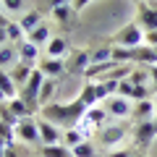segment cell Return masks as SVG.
Wrapping results in <instances>:
<instances>
[{
    "label": "cell",
    "mask_w": 157,
    "mask_h": 157,
    "mask_svg": "<svg viewBox=\"0 0 157 157\" xmlns=\"http://www.w3.org/2000/svg\"><path fill=\"white\" fill-rule=\"evenodd\" d=\"M0 89L6 92L11 100L16 97V89H18L16 81H13V76H11V71H3V68H0Z\"/></svg>",
    "instance_id": "22"
},
{
    "label": "cell",
    "mask_w": 157,
    "mask_h": 157,
    "mask_svg": "<svg viewBox=\"0 0 157 157\" xmlns=\"http://www.w3.org/2000/svg\"><path fill=\"white\" fill-rule=\"evenodd\" d=\"M136 24H139L144 32L157 29V3H152V0H141V3H139V16H136Z\"/></svg>",
    "instance_id": "5"
},
{
    "label": "cell",
    "mask_w": 157,
    "mask_h": 157,
    "mask_svg": "<svg viewBox=\"0 0 157 157\" xmlns=\"http://www.w3.org/2000/svg\"><path fill=\"white\" fill-rule=\"evenodd\" d=\"M81 141H86L84 134H81V128H68L66 134H63V141H60V144H66V147H71V149H73V147L81 144Z\"/></svg>",
    "instance_id": "26"
},
{
    "label": "cell",
    "mask_w": 157,
    "mask_h": 157,
    "mask_svg": "<svg viewBox=\"0 0 157 157\" xmlns=\"http://www.w3.org/2000/svg\"><path fill=\"white\" fill-rule=\"evenodd\" d=\"M6 34H8V42H13V45H18V42H24V37H26V32L21 29V24L18 21H11L6 26Z\"/></svg>",
    "instance_id": "23"
},
{
    "label": "cell",
    "mask_w": 157,
    "mask_h": 157,
    "mask_svg": "<svg viewBox=\"0 0 157 157\" xmlns=\"http://www.w3.org/2000/svg\"><path fill=\"white\" fill-rule=\"evenodd\" d=\"M8 107H11V113L16 118H32V107L26 105V102L21 100V97H13V100H8Z\"/></svg>",
    "instance_id": "21"
},
{
    "label": "cell",
    "mask_w": 157,
    "mask_h": 157,
    "mask_svg": "<svg viewBox=\"0 0 157 157\" xmlns=\"http://www.w3.org/2000/svg\"><path fill=\"white\" fill-rule=\"evenodd\" d=\"M107 97H113L110 94V89H107L102 81H89V84L81 89V94H78V100L84 102L86 107H94L97 102H102V100H107Z\"/></svg>",
    "instance_id": "4"
},
{
    "label": "cell",
    "mask_w": 157,
    "mask_h": 157,
    "mask_svg": "<svg viewBox=\"0 0 157 157\" xmlns=\"http://www.w3.org/2000/svg\"><path fill=\"white\" fill-rule=\"evenodd\" d=\"M76 11H71V6H55L52 8V18H55L58 24H63V26H68L71 24V16Z\"/></svg>",
    "instance_id": "24"
},
{
    "label": "cell",
    "mask_w": 157,
    "mask_h": 157,
    "mask_svg": "<svg viewBox=\"0 0 157 157\" xmlns=\"http://www.w3.org/2000/svg\"><path fill=\"white\" fill-rule=\"evenodd\" d=\"M155 50H157V47H155Z\"/></svg>",
    "instance_id": "46"
},
{
    "label": "cell",
    "mask_w": 157,
    "mask_h": 157,
    "mask_svg": "<svg viewBox=\"0 0 157 157\" xmlns=\"http://www.w3.org/2000/svg\"><path fill=\"white\" fill-rule=\"evenodd\" d=\"M107 115H113V118H128V115H134V107H131V102L126 100V97H121V94H113V97H107Z\"/></svg>",
    "instance_id": "6"
},
{
    "label": "cell",
    "mask_w": 157,
    "mask_h": 157,
    "mask_svg": "<svg viewBox=\"0 0 157 157\" xmlns=\"http://www.w3.org/2000/svg\"><path fill=\"white\" fill-rule=\"evenodd\" d=\"M86 105L81 100H73V102H50V105L39 107V115L50 121L55 126H66V128H76L78 121L84 118Z\"/></svg>",
    "instance_id": "1"
},
{
    "label": "cell",
    "mask_w": 157,
    "mask_h": 157,
    "mask_svg": "<svg viewBox=\"0 0 157 157\" xmlns=\"http://www.w3.org/2000/svg\"><path fill=\"white\" fill-rule=\"evenodd\" d=\"M37 126H39V139H42V144H60L63 141V134H60V128H58L55 123H50V121H37Z\"/></svg>",
    "instance_id": "9"
},
{
    "label": "cell",
    "mask_w": 157,
    "mask_h": 157,
    "mask_svg": "<svg viewBox=\"0 0 157 157\" xmlns=\"http://www.w3.org/2000/svg\"><path fill=\"white\" fill-rule=\"evenodd\" d=\"M134 100H149V86H134Z\"/></svg>",
    "instance_id": "33"
},
{
    "label": "cell",
    "mask_w": 157,
    "mask_h": 157,
    "mask_svg": "<svg viewBox=\"0 0 157 157\" xmlns=\"http://www.w3.org/2000/svg\"><path fill=\"white\" fill-rule=\"evenodd\" d=\"M3 157H26L21 149H16V144L13 147H3Z\"/></svg>",
    "instance_id": "34"
},
{
    "label": "cell",
    "mask_w": 157,
    "mask_h": 157,
    "mask_svg": "<svg viewBox=\"0 0 157 157\" xmlns=\"http://www.w3.org/2000/svg\"><path fill=\"white\" fill-rule=\"evenodd\" d=\"M18 60L26 63V66L37 68V60H39V47L34 45V42H29V39H24V42H18Z\"/></svg>",
    "instance_id": "10"
},
{
    "label": "cell",
    "mask_w": 157,
    "mask_h": 157,
    "mask_svg": "<svg viewBox=\"0 0 157 157\" xmlns=\"http://www.w3.org/2000/svg\"><path fill=\"white\" fill-rule=\"evenodd\" d=\"M139 3H141V0H139Z\"/></svg>",
    "instance_id": "47"
},
{
    "label": "cell",
    "mask_w": 157,
    "mask_h": 157,
    "mask_svg": "<svg viewBox=\"0 0 157 157\" xmlns=\"http://www.w3.org/2000/svg\"><path fill=\"white\" fill-rule=\"evenodd\" d=\"M73 157H94V144H92L89 139L81 141V144L73 147Z\"/></svg>",
    "instance_id": "30"
},
{
    "label": "cell",
    "mask_w": 157,
    "mask_h": 157,
    "mask_svg": "<svg viewBox=\"0 0 157 157\" xmlns=\"http://www.w3.org/2000/svg\"><path fill=\"white\" fill-rule=\"evenodd\" d=\"M0 157H3V147H0Z\"/></svg>",
    "instance_id": "45"
},
{
    "label": "cell",
    "mask_w": 157,
    "mask_h": 157,
    "mask_svg": "<svg viewBox=\"0 0 157 157\" xmlns=\"http://www.w3.org/2000/svg\"><path fill=\"white\" fill-rule=\"evenodd\" d=\"M134 118L136 121H149V118H155V102L152 100H139L134 107Z\"/></svg>",
    "instance_id": "18"
},
{
    "label": "cell",
    "mask_w": 157,
    "mask_h": 157,
    "mask_svg": "<svg viewBox=\"0 0 157 157\" xmlns=\"http://www.w3.org/2000/svg\"><path fill=\"white\" fill-rule=\"evenodd\" d=\"M6 100H8V94H6L3 89H0V102H6Z\"/></svg>",
    "instance_id": "41"
},
{
    "label": "cell",
    "mask_w": 157,
    "mask_h": 157,
    "mask_svg": "<svg viewBox=\"0 0 157 157\" xmlns=\"http://www.w3.org/2000/svg\"><path fill=\"white\" fill-rule=\"evenodd\" d=\"M157 136V118H149V121H136L134 126V147L139 149H147L149 141Z\"/></svg>",
    "instance_id": "3"
},
{
    "label": "cell",
    "mask_w": 157,
    "mask_h": 157,
    "mask_svg": "<svg viewBox=\"0 0 157 157\" xmlns=\"http://www.w3.org/2000/svg\"><path fill=\"white\" fill-rule=\"evenodd\" d=\"M8 24H11V18H6L3 13H0V26H8Z\"/></svg>",
    "instance_id": "40"
},
{
    "label": "cell",
    "mask_w": 157,
    "mask_h": 157,
    "mask_svg": "<svg viewBox=\"0 0 157 157\" xmlns=\"http://www.w3.org/2000/svg\"><path fill=\"white\" fill-rule=\"evenodd\" d=\"M134 157H144V155H141V152H134Z\"/></svg>",
    "instance_id": "42"
},
{
    "label": "cell",
    "mask_w": 157,
    "mask_h": 157,
    "mask_svg": "<svg viewBox=\"0 0 157 157\" xmlns=\"http://www.w3.org/2000/svg\"><path fill=\"white\" fill-rule=\"evenodd\" d=\"M155 118H157V102H155Z\"/></svg>",
    "instance_id": "43"
},
{
    "label": "cell",
    "mask_w": 157,
    "mask_h": 157,
    "mask_svg": "<svg viewBox=\"0 0 157 157\" xmlns=\"http://www.w3.org/2000/svg\"><path fill=\"white\" fill-rule=\"evenodd\" d=\"M118 94H121V97H126V100H134V84H131L128 78L118 84Z\"/></svg>",
    "instance_id": "31"
},
{
    "label": "cell",
    "mask_w": 157,
    "mask_h": 157,
    "mask_svg": "<svg viewBox=\"0 0 157 157\" xmlns=\"http://www.w3.org/2000/svg\"><path fill=\"white\" fill-rule=\"evenodd\" d=\"M32 71H34L32 66H26V63H21V60H18L16 66L11 68V76H13V81H16V86H24V84H26V81H29V76H32Z\"/></svg>",
    "instance_id": "17"
},
{
    "label": "cell",
    "mask_w": 157,
    "mask_h": 157,
    "mask_svg": "<svg viewBox=\"0 0 157 157\" xmlns=\"http://www.w3.org/2000/svg\"><path fill=\"white\" fill-rule=\"evenodd\" d=\"M8 42V34H6V26H0V47Z\"/></svg>",
    "instance_id": "38"
},
{
    "label": "cell",
    "mask_w": 157,
    "mask_h": 157,
    "mask_svg": "<svg viewBox=\"0 0 157 157\" xmlns=\"http://www.w3.org/2000/svg\"><path fill=\"white\" fill-rule=\"evenodd\" d=\"M105 118H107V110H102V107H86V113H84V118L78 121V128L81 126H92V128H97V126H102L105 123Z\"/></svg>",
    "instance_id": "12"
},
{
    "label": "cell",
    "mask_w": 157,
    "mask_h": 157,
    "mask_svg": "<svg viewBox=\"0 0 157 157\" xmlns=\"http://www.w3.org/2000/svg\"><path fill=\"white\" fill-rule=\"evenodd\" d=\"M126 134H128V126H123V123L105 126L100 131V141H102V147H115V144H121L126 139Z\"/></svg>",
    "instance_id": "8"
},
{
    "label": "cell",
    "mask_w": 157,
    "mask_h": 157,
    "mask_svg": "<svg viewBox=\"0 0 157 157\" xmlns=\"http://www.w3.org/2000/svg\"><path fill=\"white\" fill-rule=\"evenodd\" d=\"M147 78H152L149 76V68H134V71L128 73V81L134 86H147Z\"/></svg>",
    "instance_id": "28"
},
{
    "label": "cell",
    "mask_w": 157,
    "mask_h": 157,
    "mask_svg": "<svg viewBox=\"0 0 157 157\" xmlns=\"http://www.w3.org/2000/svg\"><path fill=\"white\" fill-rule=\"evenodd\" d=\"M113 42H115V47H139V45H144V29L136 21H131L115 34Z\"/></svg>",
    "instance_id": "2"
},
{
    "label": "cell",
    "mask_w": 157,
    "mask_h": 157,
    "mask_svg": "<svg viewBox=\"0 0 157 157\" xmlns=\"http://www.w3.org/2000/svg\"><path fill=\"white\" fill-rule=\"evenodd\" d=\"M71 0H50V8H55V6H68Z\"/></svg>",
    "instance_id": "39"
},
{
    "label": "cell",
    "mask_w": 157,
    "mask_h": 157,
    "mask_svg": "<svg viewBox=\"0 0 157 157\" xmlns=\"http://www.w3.org/2000/svg\"><path fill=\"white\" fill-rule=\"evenodd\" d=\"M144 45L157 47V29H152V32H144Z\"/></svg>",
    "instance_id": "35"
},
{
    "label": "cell",
    "mask_w": 157,
    "mask_h": 157,
    "mask_svg": "<svg viewBox=\"0 0 157 157\" xmlns=\"http://www.w3.org/2000/svg\"><path fill=\"white\" fill-rule=\"evenodd\" d=\"M16 134H18V139L26 141V144H42V139H39V126L32 118H21V123L16 126Z\"/></svg>",
    "instance_id": "7"
},
{
    "label": "cell",
    "mask_w": 157,
    "mask_h": 157,
    "mask_svg": "<svg viewBox=\"0 0 157 157\" xmlns=\"http://www.w3.org/2000/svg\"><path fill=\"white\" fill-rule=\"evenodd\" d=\"M89 60L92 63H107L113 60V47H97V50H89Z\"/></svg>",
    "instance_id": "27"
},
{
    "label": "cell",
    "mask_w": 157,
    "mask_h": 157,
    "mask_svg": "<svg viewBox=\"0 0 157 157\" xmlns=\"http://www.w3.org/2000/svg\"><path fill=\"white\" fill-rule=\"evenodd\" d=\"M89 3H92V0H73V11H76V13H81L86 6H89Z\"/></svg>",
    "instance_id": "36"
},
{
    "label": "cell",
    "mask_w": 157,
    "mask_h": 157,
    "mask_svg": "<svg viewBox=\"0 0 157 157\" xmlns=\"http://www.w3.org/2000/svg\"><path fill=\"white\" fill-rule=\"evenodd\" d=\"M0 13H3V3H0Z\"/></svg>",
    "instance_id": "44"
},
{
    "label": "cell",
    "mask_w": 157,
    "mask_h": 157,
    "mask_svg": "<svg viewBox=\"0 0 157 157\" xmlns=\"http://www.w3.org/2000/svg\"><path fill=\"white\" fill-rule=\"evenodd\" d=\"M55 92H58V78H45L42 81V89H39V107H45V105H50L52 102V97H55Z\"/></svg>",
    "instance_id": "15"
},
{
    "label": "cell",
    "mask_w": 157,
    "mask_h": 157,
    "mask_svg": "<svg viewBox=\"0 0 157 157\" xmlns=\"http://www.w3.org/2000/svg\"><path fill=\"white\" fill-rule=\"evenodd\" d=\"M18 24H21V29L29 34V32H34L39 24H45V21H42V13H39V11H26V13L21 16V21H18Z\"/></svg>",
    "instance_id": "19"
},
{
    "label": "cell",
    "mask_w": 157,
    "mask_h": 157,
    "mask_svg": "<svg viewBox=\"0 0 157 157\" xmlns=\"http://www.w3.org/2000/svg\"><path fill=\"white\" fill-rule=\"evenodd\" d=\"M37 68L45 73L47 78H58L63 71H66V60H63V58H42Z\"/></svg>",
    "instance_id": "11"
},
{
    "label": "cell",
    "mask_w": 157,
    "mask_h": 157,
    "mask_svg": "<svg viewBox=\"0 0 157 157\" xmlns=\"http://www.w3.org/2000/svg\"><path fill=\"white\" fill-rule=\"evenodd\" d=\"M3 3V11L6 13H21V11H26V0H0Z\"/></svg>",
    "instance_id": "29"
},
{
    "label": "cell",
    "mask_w": 157,
    "mask_h": 157,
    "mask_svg": "<svg viewBox=\"0 0 157 157\" xmlns=\"http://www.w3.org/2000/svg\"><path fill=\"white\" fill-rule=\"evenodd\" d=\"M16 63H18V47L13 42H6V45L0 47V68L3 71H11Z\"/></svg>",
    "instance_id": "13"
},
{
    "label": "cell",
    "mask_w": 157,
    "mask_h": 157,
    "mask_svg": "<svg viewBox=\"0 0 157 157\" xmlns=\"http://www.w3.org/2000/svg\"><path fill=\"white\" fill-rule=\"evenodd\" d=\"M149 76H152V84H155L152 89L157 92V63H155V66H149Z\"/></svg>",
    "instance_id": "37"
},
{
    "label": "cell",
    "mask_w": 157,
    "mask_h": 157,
    "mask_svg": "<svg viewBox=\"0 0 157 157\" xmlns=\"http://www.w3.org/2000/svg\"><path fill=\"white\" fill-rule=\"evenodd\" d=\"M26 39H29V42H34L37 47L47 45V42L52 39V37H50V26H47V24H39L34 32H29V34H26Z\"/></svg>",
    "instance_id": "16"
},
{
    "label": "cell",
    "mask_w": 157,
    "mask_h": 157,
    "mask_svg": "<svg viewBox=\"0 0 157 157\" xmlns=\"http://www.w3.org/2000/svg\"><path fill=\"white\" fill-rule=\"evenodd\" d=\"M134 152H136V147H126V149H113L107 157H134Z\"/></svg>",
    "instance_id": "32"
},
{
    "label": "cell",
    "mask_w": 157,
    "mask_h": 157,
    "mask_svg": "<svg viewBox=\"0 0 157 157\" xmlns=\"http://www.w3.org/2000/svg\"><path fill=\"white\" fill-rule=\"evenodd\" d=\"M89 52L86 50H78V52H73V60H71V71H86V66H89Z\"/></svg>",
    "instance_id": "25"
},
{
    "label": "cell",
    "mask_w": 157,
    "mask_h": 157,
    "mask_svg": "<svg viewBox=\"0 0 157 157\" xmlns=\"http://www.w3.org/2000/svg\"><path fill=\"white\" fill-rule=\"evenodd\" d=\"M42 157H73V149L66 144H42Z\"/></svg>",
    "instance_id": "20"
},
{
    "label": "cell",
    "mask_w": 157,
    "mask_h": 157,
    "mask_svg": "<svg viewBox=\"0 0 157 157\" xmlns=\"http://www.w3.org/2000/svg\"><path fill=\"white\" fill-rule=\"evenodd\" d=\"M45 50H47V58H63L68 52V39L58 34V37H52L50 42L45 45Z\"/></svg>",
    "instance_id": "14"
}]
</instances>
